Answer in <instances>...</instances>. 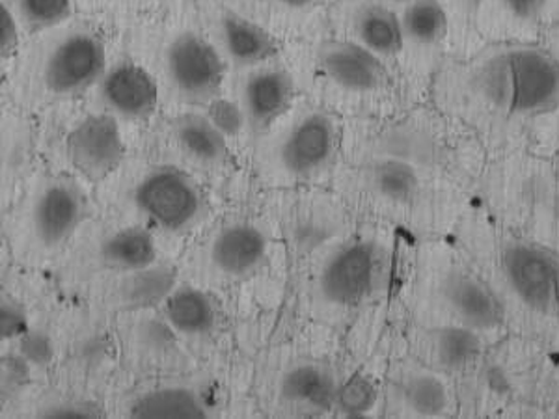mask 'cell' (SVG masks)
Instances as JSON below:
<instances>
[{
	"label": "cell",
	"instance_id": "9",
	"mask_svg": "<svg viewBox=\"0 0 559 419\" xmlns=\"http://www.w3.org/2000/svg\"><path fill=\"white\" fill-rule=\"evenodd\" d=\"M440 297L457 324L489 332L502 324L503 308L495 291L464 268H452L440 282Z\"/></svg>",
	"mask_w": 559,
	"mask_h": 419
},
{
	"label": "cell",
	"instance_id": "20",
	"mask_svg": "<svg viewBox=\"0 0 559 419\" xmlns=\"http://www.w3.org/2000/svg\"><path fill=\"white\" fill-rule=\"evenodd\" d=\"M355 28L360 44L379 57H394L405 44L401 20L386 7L369 4L362 8L356 15Z\"/></svg>",
	"mask_w": 559,
	"mask_h": 419
},
{
	"label": "cell",
	"instance_id": "32",
	"mask_svg": "<svg viewBox=\"0 0 559 419\" xmlns=\"http://www.w3.org/2000/svg\"><path fill=\"white\" fill-rule=\"evenodd\" d=\"M28 331H31L28 318H26L23 306L12 299H2V304H0V336L2 339L21 337Z\"/></svg>",
	"mask_w": 559,
	"mask_h": 419
},
{
	"label": "cell",
	"instance_id": "35",
	"mask_svg": "<svg viewBox=\"0 0 559 419\" xmlns=\"http://www.w3.org/2000/svg\"><path fill=\"white\" fill-rule=\"evenodd\" d=\"M99 414L102 412L88 403H66L47 410L44 416L47 418H97Z\"/></svg>",
	"mask_w": 559,
	"mask_h": 419
},
{
	"label": "cell",
	"instance_id": "34",
	"mask_svg": "<svg viewBox=\"0 0 559 419\" xmlns=\"http://www.w3.org/2000/svg\"><path fill=\"white\" fill-rule=\"evenodd\" d=\"M496 2L509 15H513L515 20L521 21L537 20L548 4V0H496Z\"/></svg>",
	"mask_w": 559,
	"mask_h": 419
},
{
	"label": "cell",
	"instance_id": "31",
	"mask_svg": "<svg viewBox=\"0 0 559 419\" xmlns=\"http://www.w3.org/2000/svg\"><path fill=\"white\" fill-rule=\"evenodd\" d=\"M20 352L33 366H45L52 360L55 347L51 337L41 331H28L20 337Z\"/></svg>",
	"mask_w": 559,
	"mask_h": 419
},
{
	"label": "cell",
	"instance_id": "7",
	"mask_svg": "<svg viewBox=\"0 0 559 419\" xmlns=\"http://www.w3.org/2000/svg\"><path fill=\"white\" fill-rule=\"evenodd\" d=\"M68 157L90 181H102L115 172L126 157V144L115 116L84 118L68 139Z\"/></svg>",
	"mask_w": 559,
	"mask_h": 419
},
{
	"label": "cell",
	"instance_id": "30",
	"mask_svg": "<svg viewBox=\"0 0 559 419\" xmlns=\"http://www.w3.org/2000/svg\"><path fill=\"white\" fill-rule=\"evenodd\" d=\"M31 368H33V363L28 362L21 352L20 355L2 356V381H0L2 382V403L28 384Z\"/></svg>",
	"mask_w": 559,
	"mask_h": 419
},
{
	"label": "cell",
	"instance_id": "11",
	"mask_svg": "<svg viewBox=\"0 0 559 419\" xmlns=\"http://www.w3.org/2000/svg\"><path fill=\"white\" fill-rule=\"evenodd\" d=\"M86 216L81 191L70 183H52L39 194L34 205V234L45 247L68 241Z\"/></svg>",
	"mask_w": 559,
	"mask_h": 419
},
{
	"label": "cell",
	"instance_id": "24",
	"mask_svg": "<svg viewBox=\"0 0 559 419\" xmlns=\"http://www.w3.org/2000/svg\"><path fill=\"white\" fill-rule=\"evenodd\" d=\"M176 289V273L166 265H155L128 273V278L121 286V302L126 308H150L168 299Z\"/></svg>",
	"mask_w": 559,
	"mask_h": 419
},
{
	"label": "cell",
	"instance_id": "21",
	"mask_svg": "<svg viewBox=\"0 0 559 419\" xmlns=\"http://www.w3.org/2000/svg\"><path fill=\"white\" fill-rule=\"evenodd\" d=\"M163 310L168 324L189 336L205 334L215 324V308L210 297L192 287L174 289L163 302Z\"/></svg>",
	"mask_w": 559,
	"mask_h": 419
},
{
	"label": "cell",
	"instance_id": "3",
	"mask_svg": "<svg viewBox=\"0 0 559 419\" xmlns=\"http://www.w3.org/2000/svg\"><path fill=\"white\" fill-rule=\"evenodd\" d=\"M384 276V255L376 242H347L324 263L319 291L329 304L353 308L369 299Z\"/></svg>",
	"mask_w": 559,
	"mask_h": 419
},
{
	"label": "cell",
	"instance_id": "12",
	"mask_svg": "<svg viewBox=\"0 0 559 419\" xmlns=\"http://www.w3.org/2000/svg\"><path fill=\"white\" fill-rule=\"evenodd\" d=\"M102 96L116 115L129 120H146L155 112L159 89L144 68L121 62L103 76Z\"/></svg>",
	"mask_w": 559,
	"mask_h": 419
},
{
	"label": "cell",
	"instance_id": "29",
	"mask_svg": "<svg viewBox=\"0 0 559 419\" xmlns=\"http://www.w3.org/2000/svg\"><path fill=\"white\" fill-rule=\"evenodd\" d=\"M207 118L215 123V128L226 139H229V136H237L241 133L245 121H247V112L237 103L223 99V97H213L207 107Z\"/></svg>",
	"mask_w": 559,
	"mask_h": 419
},
{
	"label": "cell",
	"instance_id": "17",
	"mask_svg": "<svg viewBox=\"0 0 559 419\" xmlns=\"http://www.w3.org/2000/svg\"><path fill=\"white\" fill-rule=\"evenodd\" d=\"M418 166L397 157H381L366 168L369 191L392 204H408L419 191Z\"/></svg>",
	"mask_w": 559,
	"mask_h": 419
},
{
	"label": "cell",
	"instance_id": "25",
	"mask_svg": "<svg viewBox=\"0 0 559 419\" xmlns=\"http://www.w3.org/2000/svg\"><path fill=\"white\" fill-rule=\"evenodd\" d=\"M405 39L419 47L439 45L448 33V15L439 0H411L401 15Z\"/></svg>",
	"mask_w": 559,
	"mask_h": 419
},
{
	"label": "cell",
	"instance_id": "1",
	"mask_svg": "<svg viewBox=\"0 0 559 419\" xmlns=\"http://www.w3.org/2000/svg\"><path fill=\"white\" fill-rule=\"evenodd\" d=\"M471 86L496 115H548L559 107V58L527 45L496 49L474 65Z\"/></svg>",
	"mask_w": 559,
	"mask_h": 419
},
{
	"label": "cell",
	"instance_id": "36",
	"mask_svg": "<svg viewBox=\"0 0 559 419\" xmlns=\"http://www.w3.org/2000/svg\"><path fill=\"white\" fill-rule=\"evenodd\" d=\"M282 7L293 8V10H302V8L312 7L316 0H274Z\"/></svg>",
	"mask_w": 559,
	"mask_h": 419
},
{
	"label": "cell",
	"instance_id": "26",
	"mask_svg": "<svg viewBox=\"0 0 559 419\" xmlns=\"http://www.w3.org/2000/svg\"><path fill=\"white\" fill-rule=\"evenodd\" d=\"M401 397L408 412L421 418H435L448 412L450 394L442 379L432 373H414L401 386Z\"/></svg>",
	"mask_w": 559,
	"mask_h": 419
},
{
	"label": "cell",
	"instance_id": "4",
	"mask_svg": "<svg viewBox=\"0 0 559 419\" xmlns=\"http://www.w3.org/2000/svg\"><path fill=\"white\" fill-rule=\"evenodd\" d=\"M133 202L147 220L166 231H183L204 210L197 184L176 168H157L144 176Z\"/></svg>",
	"mask_w": 559,
	"mask_h": 419
},
{
	"label": "cell",
	"instance_id": "2",
	"mask_svg": "<svg viewBox=\"0 0 559 419\" xmlns=\"http://www.w3.org/2000/svg\"><path fill=\"white\" fill-rule=\"evenodd\" d=\"M500 271L509 291L527 310L559 313V261L548 248L532 241H511L500 255Z\"/></svg>",
	"mask_w": 559,
	"mask_h": 419
},
{
	"label": "cell",
	"instance_id": "15",
	"mask_svg": "<svg viewBox=\"0 0 559 419\" xmlns=\"http://www.w3.org/2000/svg\"><path fill=\"white\" fill-rule=\"evenodd\" d=\"M336 379L331 369L306 362L289 369L282 379V399L305 412L323 414L336 407Z\"/></svg>",
	"mask_w": 559,
	"mask_h": 419
},
{
	"label": "cell",
	"instance_id": "5",
	"mask_svg": "<svg viewBox=\"0 0 559 419\" xmlns=\"http://www.w3.org/2000/svg\"><path fill=\"white\" fill-rule=\"evenodd\" d=\"M102 39L90 33L70 34L52 49L44 68L47 89L57 96H76L107 73Z\"/></svg>",
	"mask_w": 559,
	"mask_h": 419
},
{
	"label": "cell",
	"instance_id": "16",
	"mask_svg": "<svg viewBox=\"0 0 559 419\" xmlns=\"http://www.w3.org/2000/svg\"><path fill=\"white\" fill-rule=\"evenodd\" d=\"M221 31L226 51L237 64H261L276 52L273 36L263 26L255 25L236 13L224 15Z\"/></svg>",
	"mask_w": 559,
	"mask_h": 419
},
{
	"label": "cell",
	"instance_id": "37",
	"mask_svg": "<svg viewBox=\"0 0 559 419\" xmlns=\"http://www.w3.org/2000/svg\"><path fill=\"white\" fill-rule=\"evenodd\" d=\"M390 2H397V4H408L411 0H390Z\"/></svg>",
	"mask_w": 559,
	"mask_h": 419
},
{
	"label": "cell",
	"instance_id": "13",
	"mask_svg": "<svg viewBox=\"0 0 559 419\" xmlns=\"http://www.w3.org/2000/svg\"><path fill=\"white\" fill-rule=\"evenodd\" d=\"M293 79L287 71L260 70L248 76L242 89V108L254 128H269L292 107Z\"/></svg>",
	"mask_w": 559,
	"mask_h": 419
},
{
	"label": "cell",
	"instance_id": "18",
	"mask_svg": "<svg viewBox=\"0 0 559 419\" xmlns=\"http://www.w3.org/2000/svg\"><path fill=\"white\" fill-rule=\"evenodd\" d=\"M102 258L105 265L120 273H134L152 267L157 260V244L147 229H120L103 242Z\"/></svg>",
	"mask_w": 559,
	"mask_h": 419
},
{
	"label": "cell",
	"instance_id": "14",
	"mask_svg": "<svg viewBox=\"0 0 559 419\" xmlns=\"http://www.w3.org/2000/svg\"><path fill=\"white\" fill-rule=\"evenodd\" d=\"M267 254V239L250 224H234L216 236L211 260L229 276H245L260 267Z\"/></svg>",
	"mask_w": 559,
	"mask_h": 419
},
{
	"label": "cell",
	"instance_id": "22",
	"mask_svg": "<svg viewBox=\"0 0 559 419\" xmlns=\"http://www.w3.org/2000/svg\"><path fill=\"white\" fill-rule=\"evenodd\" d=\"M133 418H205L207 408L189 387H160L142 395L131 407Z\"/></svg>",
	"mask_w": 559,
	"mask_h": 419
},
{
	"label": "cell",
	"instance_id": "27",
	"mask_svg": "<svg viewBox=\"0 0 559 419\" xmlns=\"http://www.w3.org/2000/svg\"><path fill=\"white\" fill-rule=\"evenodd\" d=\"M377 387L368 376L356 375L337 387L336 407L347 418H362L376 407Z\"/></svg>",
	"mask_w": 559,
	"mask_h": 419
},
{
	"label": "cell",
	"instance_id": "28",
	"mask_svg": "<svg viewBox=\"0 0 559 419\" xmlns=\"http://www.w3.org/2000/svg\"><path fill=\"white\" fill-rule=\"evenodd\" d=\"M21 17L34 31L51 28L68 20L71 0H17Z\"/></svg>",
	"mask_w": 559,
	"mask_h": 419
},
{
	"label": "cell",
	"instance_id": "19",
	"mask_svg": "<svg viewBox=\"0 0 559 419\" xmlns=\"http://www.w3.org/2000/svg\"><path fill=\"white\" fill-rule=\"evenodd\" d=\"M174 133L183 152L204 165L223 163L228 152L224 136L207 115H183L174 121Z\"/></svg>",
	"mask_w": 559,
	"mask_h": 419
},
{
	"label": "cell",
	"instance_id": "23",
	"mask_svg": "<svg viewBox=\"0 0 559 419\" xmlns=\"http://www.w3.org/2000/svg\"><path fill=\"white\" fill-rule=\"evenodd\" d=\"M481 332L464 324L442 326L431 334V352L440 368L448 371L471 368L484 350Z\"/></svg>",
	"mask_w": 559,
	"mask_h": 419
},
{
	"label": "cell",
	"instance_id": "8",
	"mask_svg": "<svg viewBox=\"0 0 559 419\" xmlns=\"http://www.w3.org/2000/svg\"><path fill=\"white\" fill-rule=\"evenodd\" d=\"M337 147V125L324 112H310L293 125L280 146V163L293 176H312L331 163Z\"/></svg>",
	"mask_w": 559,
	"mask_h": 419
},
{
	"label": "cell",
	"instance_id": "6",
	"mask_svg": "<svg viewBox=\"0 0 559 419\" xmlns=\"http://www.w3.org/2000/svg\"><path fill=\"white\" fill-rule=\"evenodd\" d=\"M166 70L174 88L189 101H211L221 88L223 58L207 39L179 34L166 52Z\"/></svg>",
	"mask_w": 559,
	"mask_h": 419
},
{
	"label": "cell",
	"instance_id": "10",
	"mask_svg": "<svg viewBox=\"0 0 559 419\" xmlns=\"http://www.w3.org/2000/svg\"><path fill=\"white\" fill-rule=\"evenodd\" d=\"M319 64L332 83L353 94H369L386 86L381 57L355 41H329L319 51Z\"/></svg>",
	"mask_w": 559,
	"mask_h": 419
},
{
	"label": "cell",
	"instance_id": "33",
	"mask_svg": "<svg viewBox=\"0 0 559 419\" xmlns=\"http://www.w3.org/2000/svg\"><path fill=\"white\" fill-rule=\"evenodd\" d=\"M20 44V28L15 15L10 12V8L0 7V55L2 60L12 57L13 51L17 49Z\"/></svg>",
	"mask_w": 559,
	"mask_h": 419
}]
</instances>
